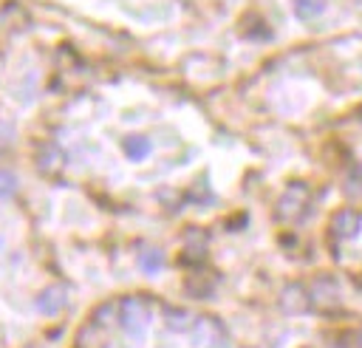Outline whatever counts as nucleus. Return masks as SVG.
<instances>
[{"mask_svg":"<svg viewBox=\"0 0 362 348\" xmlns=\"http://www.w3.org/2000/svg\"><path fill=\"white\" fill-rule=\"evenodd\" d=\"M308 201H311L308 187H305V184H291V187L280 195V201H277V207H274V215H277L283 224H297V221H303V215L308 212Z\"/></svg>","mask_w":362,"mask_h":348,"instance_id":"f257e3e1","label":"nucleus"},{"mask_svg":"<svg viewBox=\"0 0 362 348\" xmlns=\"http://www.w3.org/2000/svg\"><path fill=\"white\" fill-rule=\"evenodd\" d=\"M119 323L127 334H141L150 323V306L141 294H130L119 303Z\"/></svg>","mask_w":362,"mask_h":348,"instance_id":"f03ea898","label":"nucleus"},{"mask_svg":"<svg viewBox=\"0 0 362 348\" xmlns=\"http://www.w3.org/2000/svg\"><path fill=\"white\" fill-rule=\"evenodd\" d=\"M339 303H342V289L337 277L322 274L311 283V306H317L320 311H337Z\"/></svg>","mask_w":362,"mask_h":348,"instance_id":"7ed1b4c3","label":"nucleus"},{"mask_svg":"<svg viewBox=\"0 0 362 348\" xmlns=\"http://www.w3.org/2000/svg\"><path fill=\"white\" fill-rule=\"evenodd\" d=\"M192 328H195V342L201 348H223L226 345V331L215 317H198Z\"/></svg>","mask_w":362,"mask_h":348,"instance_id":"20e7f679","label":"nucleus"},{"mask_svg":"<svg viewBox=\"0 0 362 348\" xmlns=\"http://www.w3.org/2000/svg\"><path fill=\"white\" fill-rule=\"evenodd\" d=\"M280 306H283L286 314H303L311 306V294H305L303 283H288L280 294Z\"/></svg>","mask_w":362,"mask_h":348,"instance_id":"39448f33","label":"nucleus"},{"mask_svg":"<svg viewBox=\"0 0 362 348\" xmlns=\"http://www.w3.org/2000/svg\"><path fill=\"white\" fill-rule=\"evenodd\" d=\"M105 323L107 320H102V317H96V320H90L82 331H79V340H76V345L79 348H107V328H105Z\"/></svg>","mask_w":362,"mask_h":348,"instance_id":"423d86ee","label":"nucleus"},{"mask_svg":"<svg viewBox=\"0 0 362 348\" xmlns=\"http://www.w3.org/2000/svg\"><path fill=\"white\" fill-rule=\"evenodd\" d=\"M331 232H334V238H339V240L354 238V235L359 232V215H356L354 209H339V212H334V218H331Z\"/></svg>","mask_w":362,"mask_h":348,"instance_id":"0eeeda50","label":"nucleus"},{"mask_svg":"<svg viewBox=\"0 0 362 348\" xmlns=\"http://www.w3.org/2000/svg\"><path fill=\"white\" fill-rule=\"evenodd\" d=\"M68 306V289L65 286H51L37 297V308L42 314H59Z\"/></svg>","mask_w":362,"mask_h":348,"instance_id":"6e6552de","label":"nucleus"},{"mask_svg":"<svg viewBox=\"0 0 362 348\" xmlns=\"http://www.w3.org/2000/svg\"><path fill=\"white\" fill-rule=\"evenodd\" d=\"M164 325L173 328V331H189L195 325L192 314L184 311V308H175V306H164Z\"/></svg>","mask_w":362,"mask_h":348,"instance_id":"1a4fd4ad","label":"nucleus"},{"mask_svg":"<svg viewBox=\"0 0 362 348\" xmlns=\"http://www.w3.org/2000/svg\"><path fill=\"white\" fill-rule=\"evenodd\" d=\"M291 3H294V14L300 20H314L325 8V0H291Z\"/></svg>","mask_w":362,"mask_h":348,"instance_id":"9d476101","label":"nucleus"},{"mask_svg":"<svg viewBox=\"0 0 362 348\" xmlns=\"http://www.w3.org/2000/svg\"><path fill=\"white\" fill-rule=\"evenodd\" d=\"M124 150L130 158H144L150 153V139L147 136H127L124 139Z\"/></svg>","mask_w":362,"mask_h":348,"instance_id":"9b49d317","label":"nucleus"},{"mask_svg":"<svg viewBox=\"0 0 362 348\" xmlns=\"http://www.w3.org/2000/svg\"><path fill=\"white\" fill-rule=\"evenodd\" d=\"M161 252L158 249H141L139 252V263H141V269L147 272V274H153V272H158V266H161Z\"/></svg>","mask_w":362,"mask_h":348,"instance_id":"f8f14e48","label":"nucleus"},{"mask_svg":"<svg viewBox=\"0 0 362 348\" xmlns=\"http://www.w3.org/2000/svg\"><path fill=\"white\" fill-rule=\"evenodd\" d=\"M345 192L348 195H362V164H354L351 173L345 175Z\"/></svg>","mask_w":362,"mask_h":348,"instance_id":"ddd939ff","label":"nucleus"},{"mask_svg":"<svg viewBox=\"0 0 362 348\" xmlns=\"http://www.w3.org/2000/svg\"><path fill=\"white\" fill-rule=\"evenodd\" d=\"M14 190H17V178H14V173H0V198H8V195H14Z\"/></svg>","mask_w":362,"mask_h":348,"instance_id":"4468645a","label":"nucleus"},{"mask_svg":"<svg viewBox=\"0 0 362 348\" xmlns=\"http://www.w3.org/2000/svg\"><path fill=\"white\" fill-rule=\"evenodd\" d=\"M356 345H359V348H362V328H359V331H356Z\"/></svg>","mask_w":362,"mask_h":348,"instance_id":"2eb2a0df","label":"nucleus"},{"mask_svg":"<svg viewBox=\"0 0 362 348\" xmlns=\"http://www.w3.org/2000/svg\"><path fill=\"white\" fill-rule=\"evenodd\" d=\"M359 119H362V108H359Z\"/></svg>","mask_w":362,"mask_h":348,"instance_id":"dca6fc26","label":"nucleus"}]
</instances>
